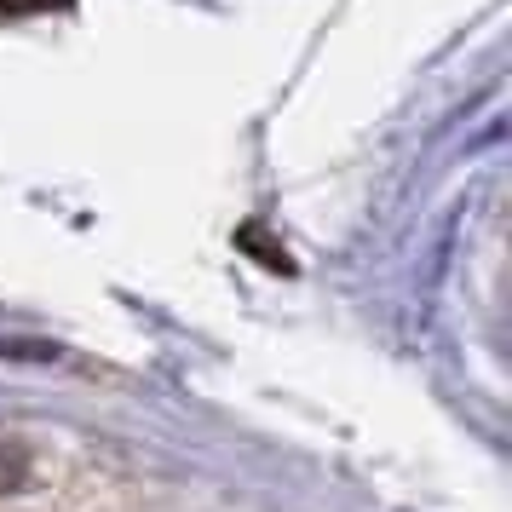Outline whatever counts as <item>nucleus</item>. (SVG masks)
<instances>
[{"instance_id": "2", "label": "nucleus", "mask_w": 512, "mask_h": 512, "mask_svg": "<svg viewBox=\"0 0 512 512\" xmlns=\"http://www.w3.org/2000/svg\"><path fill=\"white\" fill-rule=\"evenodd\" d=\"M24 484V455L12 443H0V489H18Z\"/></svg>"}, {"instance_id": "1", "label": "nucleus", "mask_w": 512, "mask_h": 512, "mask_svg": "<svg viewBox=\"0 0 512 512\" xmlns=\"http://www.w3.org/2000/svg\"><path fill=\"white\" fill-rule=\"evenodd\" d=\"M75 0H0V18H35V12H70Z\"/></svg>"}]
</instances>
